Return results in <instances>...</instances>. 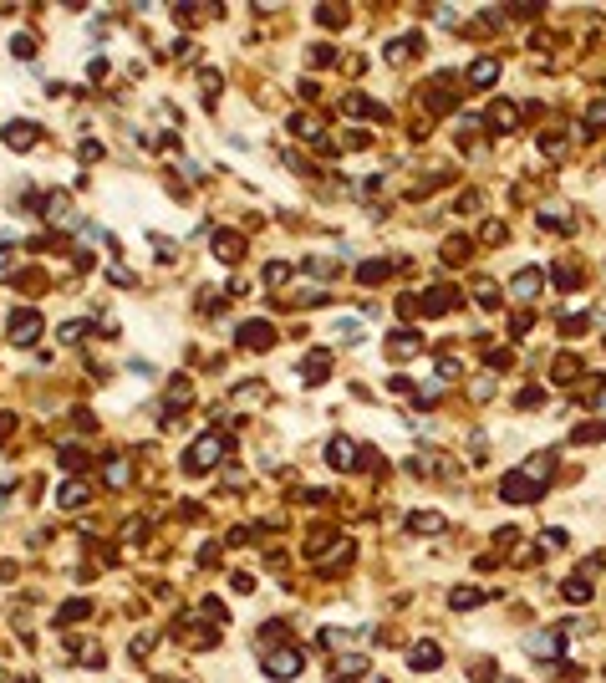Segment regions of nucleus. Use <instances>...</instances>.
Instances as JSON below:
<instances>
[{
    "instance_id": "f257e3e1",
    "label": "nucleus",
    "mask_w": 606,
    "mask_h": 683,
    "mask_svg": "<svg viewBox=\"0 0 606 683\" xmlns=\"http://www.w3.org/2000/svg\"><path fill=\"white\" fill-rule=\"evenodd\" d=\"M220 454H225V439H220V434H204L199 444H189L184 469H189V475H204V469H214V464H220Z\"/></svg>"
},
{
    "instance_id": "f03ea898",
    "label": "nucleus",
    "mask_w": 606,
    "mask_h": 683,
    "mask_svg": "<svg viewBox=\"0 0 606 683\" xmlns=\"http://www.w3.org/2000/svg\"><path fill=\"white\" fill-rule=\"evenodd\" d=\"M540 495H545V480H535L530 475V469H515V475L505 480V500H540Z\"/></svg>"
},
{
    "instance_id": "7ed1b4c3",
    "label": "nucleus",
    "mask_w": 606,
    "mask_h": 683,
    "mask_svg": "<svg viewBox=\"0 0 606 683\" xmlns=\"http://www.w3.org/2000/svg\"><path fill=\"white\" fill-rule=\"evenodd\" d=\"M265 673H270V678H296V673H301V653H296V648L265 653Z\"/></svg>"
},
{
    "instance_id": "20e7f679",
    "label": "nucleus",
    "mask_w": 606,
    "mask_h": 683,
    "mask_svg": "<svg viewBox=\"0 0 606 683\" xmlns=\"http://www.w3.org/2000/svg\"><path fill=\"white\" fill-rule=\"evenodd\" d=\"M11 337L20 342V347H31V342L41 337V316H36V311H15V322H11Z\"/></svg>"
},
{
    "instance_id": "39448f33",
    "label": "nucleus",
    "mask_w": 606,
    "mask_h": 683,
    "mask_svg": "<svg viewBox=\"0 0 606 683\" xmlns=\"http://www.w3.org/2000/svg\"><path fill=\"white\" fill-rule=\"evenodd\" d=\"M438 663H443V648H438V643H418L413 653H408V668H418V673L438 668Z\"/></svg>"
},
{
    "instance_id": "423d86ee",
    "label": "nucleus",
    "mask_w": 606,
    "mask_h": 683,
    "mask_svg": "<svg viewBox=\"0 0 606 683\" xmlns=\"http://www.w3.org/2000/svg\"><path fill=\"white\" fill-rule=\"evenodd\" d=\"M469 82H474V87H494V82H500V61H494V56H479V61L469 67Z\"/></svg>"
},
{
    "instance_id": "0eeeda50",
    "label": "nucleus",
    "mask_w": 606,
    "mask_h": 683,
    "mask_svg": "<svg viewBox=\"0 0 606 683\" xmlns=\"http://www.w3.org/2000/svg\"><path fill=\"white\" fill-rule=\"evenodd\" d=\"M510 291L519 296V301H535V291H540V270H515V281H510Z\"/></svg>"
},
{
    "instance_id": "6e6552de",
    "label": "nucleus",
    "mask_w": 606,
    "mask_h": 683,
    "mask_svg": "<svg viewBox=\"0 0 606 683\" xmlns=\"http://www.w3.org/2000/svg\"><path fill=\"white\" fill-rule=\"evenodd\" d=\"M214 255H220V261H240V255H245V240H240L234 230H220V240H214Z\"/></svg>"
},
{
    "instance_id": "1a4fd4ad",
    "label": "nucleus",
    "mask_w": 606,
    "mask_h": 683,
    "mask_svg": "<svg viewBox=\"0 0 606 683\" xmlns=\"http://www.w3.org/2000/svg\"><path fill=\"white\" fill-rule=\"evenodd\" d=\"M408 352H418L413 332H393V337H387V357H393V362H408Z\"/></svg>"
},
{
    "instance_id": "9d476101",
    "label": "nucleus",
    "mask_w": 606,
    "mask_h": 683,
    "mask_svg": "<svg viewBox=\"0 0 606 683\" xmlns=\"http://www.w3.org/2000/svg\"><path fill=\"white\" fill-rule=\"evenodd\" d=\"M327 459H332V469H352V464H357V449H352L346 439H332V444H327Z\"/></svg>"
},
{
    "instance_id": "9b49d317",
    "label": "nucleus",
    "mask_w": 606,
    "mask_h": 683,
    "mask_svg": "<svg viewBox=\"0 0 606 683\" xmlns=\"http://www.w3.org/2000/svg\"><path fill=\"white\" fill-rule=\"evenodd\" d=\"M341 108H346V118H382V108H377L372 97H346Z\"/></svg>"
},
{
    "instance_id": "f8f14e48",
    "label": "nucleus",
    "mask_w": 606,
    "mask_h": 683,
    "mask_svg": "<svg viewBox=\"0 0 606 683\" xmlns=\"http://www.w3.org/2000/svg\"><path fill=\"white\" fill-rule=\"evenodd\" d=\"M6 143H11V148H31V143H36V127H31V123H11V127H6Z\"/></svg>"
},
{
    "instance_id": "ddd939ff",
    "label": "nucleus",
    "mask_w": 606,
    "mask_h": 683,
    "mask_svg": "<svg viewBox=\"0 0 606 683\" xmlns=\"http://www.w3.org/2000/svg\"><path fill=\"white\" fill-rule=\"evenodd\" d=\"M387 270H393V261H367V265L357 270V281H367V286H377V281H387Z\"/></svg>"
},
{
    "instance_id": "4468645a",
    "label": "nucleus",
    "mask_w": 606,
    "mask_h": 683,
    "mask_svg": "<svg viewBox=\"0 0 606 683\" xmlns=\"http://www.w3.org/2000/svg\"><path fill=\"white\" fill-rule=\"evenodd\" d=\"M240 342H245V347H265V342H270V327H265V322H250V327H240Z\"/></svg>"
},
{
    "instance_id": "2eb2a0df",
    "label": "nucleus",
    "mask_w": 606,
    "mask_h": 683,
    "mask_svg": "<svg viewBox=\"0 0 606 683\" xmlns=\"http://www.w3.org/2000/svg\"><path fill=\"white\" fill-rule=\"evenodd\" d=\"M448 607H453V612H469V607H479V591H474V587H453Z\"/></svg>"
},
{
    "instance_id": "dca6fc26",
    "label": "nucleus",
    "mask_w": 606,
    "mask_h": 683,
    "mask_svg": "<svg viewBox=\"0 0 606 683\" xmlns=\"http://www.w3.org/2000/svg\"><path fill=\"white\" fill-rule=\"evenodd\" d=\"M413 51H418V36H398L393 46H387V61H408Z\"/></svg>"
},
{
    "instance_id": "f3484780",
    "label": "nucleus",
    "mask_w": 606,
    "mask_h": 683,
    "mask_svg": "<svg viewBox=\"0 0 606 683\" xmlns=\"http://www.w3.org/2000/svg\"><path fill=\"white\" fill-rule=\"evenodd\" d=\"M489 123L500 127V133H510V127H515V108H510V102H494V108H489Z\"/></svg>"
},
{
    "instance_id": "a211bd4d",
    "label": "nucleus",
    "mask_w": 606,
    "mask_h": 683,
    "mask_svg": "<svg viewBox=\"0 0 606 683\" xmlns=\"http://www.w3.org/2000/svg\"><path fill=\"white\" fill-rule=\"evenodd\" d=\"M413 530L433 536V530H443V515H438V510H418V515H413Z\"/></svg>"
},
{
    "instance_id": "6ab92c4d",
    "label": "nucleus",
    "mask_w": 606,
    "mask_h": 683,
    "mask_svg": "<svg viewBox=\"0 0 606 683\" xmlns=\"http://www.w3.org/2000/svg\"><path fill=\"white\" fill-rule=\"evenodd\" d=\"M571 596V602H591V587H586V576H566V587H560Z\"/></svg>"
},
{
    "instance_id": "aec40b11",
    "label": "nucleus",
    "mask_w": 606,
    "mask_h": 683,
    "mask_svg": "<svg viewBox=\"0 0 606 683\" xmlns=\"http://www.w3.org/2000/svg\"><path fill=\"white\" fill-rule=\"evenodd\" d=\"M606 439V423H581L576 429V444H601Z\"/></svg>"
},
{
    "instance_id": "412c9836",
    "label": "nucleus",
    "mask_w": 606,
    "mask_h": 683,
    "mask_svg": "<svg viewBox=\"0 0 606 683\" xmlns=\"http://www.w3.org/2000/svg\"><path fill=\"white\" fill-rule=\"evenodd\" d=\"M102 475H107V484H127V464H122V459H107Z\"/></svg>"
},
{
    "instance_id": "4be33fe9",
    "label": "nucleus",
    "mask_w": 606,
    "mask_h": 683,
    "mask_svg": "<svg viewBox=\"0 0 606 683\" xmlns=\"http://www.w3.org/2000/svg\"><path fill=\"white\" fill-rule=\"evenodd\" d=\"M336 673H341V678H346V673H367V658H362V653H346L341 663H336Z\"/></svg>"
},
{
    "instance_id": "5701e85b",
    "label": "nucleus",
    "mask_w": 606,
    "mask_h": 683,
    "mask_svg": "<svg viewBox=\"0 0 606 683\" xmlns=\"http://www.w3.org/2000/svg\"><path fill=\"white\" fill-rule=\"evenodd\" d=\"M61 505H67V510L72 505H87V489L82 484H67V489H61Z\"/></svg>"
},
{
    "instance_id": "b1692460",
    "label": "nucleus",
    "mask_w": 606,
    "mask_h": 683,
    "mask_svg": "<svg viewBox=\"0 0 606 683\" xmlns=\"http://www.w3.org/2000/svg\"><path fill=\"white\" fill-rule=\"evenodd\" d=\"M316 20H327V26H341L346 11H341V6H327V11H316Z\"/></svg>"
}]
</instances>
